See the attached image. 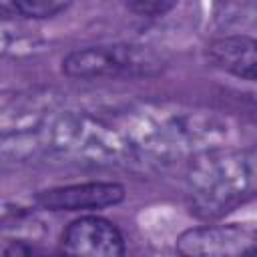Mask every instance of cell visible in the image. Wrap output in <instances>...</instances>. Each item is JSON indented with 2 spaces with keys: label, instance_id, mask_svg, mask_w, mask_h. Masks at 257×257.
I'll return each instance as SVG.
<instances>
[{
  "label": "cell",
  "instance_id": "1",
  "mask_svg": "<svg viewBox=\"0 0 257 257\" xmlns=\"http://www.w3.org/2000/svg\"><path fill=\"white\" fill-rule=\"evenodd\" d=\"M163 68L161 58L147 46L100 44L72 50L62 60L64 74L72 78L153 76Z\"/></svg>",
  "mask_w": 257,
  "mask_h": 257
},
{
  "label": "cell",
  "instance_id": "2",
  "mask_svg": "<svg viewBox=\"0 0 257 257\" xmlns=\"http://www.w3.org/2000/svg\"><path fill=\"white\" fill-rule=\"evenodd\" d=\"M255 245L257 235L251 227L229 223L187 229L175 247L181 257H245Z\"/></svg>",
  "mask_w": 257,
  "mask_h": 257
},
{
  "label": "cell",
  "instance_id": "3",
  "mask_svg": "<svg viewBox=\"0 0 257 257\" xmlns=\"http://www.w3.org/2000/svg\"><path fill=\"white\" fill-rule=\"evenodd\" d=\"M60 251L62 257H122L124 241L114 223L86 215L66 227Z\"/></svg>",
  "mask_w": 257,
  "mask_h": 257
},
{
  "label": "cell",
  "instance_id": "4",
  "mask_svg": "<svg viewBox=\"0 0 257 257\" xmlns=\"http://www.w3.org/2000/svg\"><path fill=\"white\" fill-rule=\"evenodd\" d=\"M126 191L118 183H78L42 191L36 201L48 211H94L118 205Z\"/></svg>",
  "mask_w": 257,
  "mask_h": 257
},
{
  "label": "cell",
  "instance_id": "5",
  "mask_svg": "<svg viewBox=\"0 0 257 257\" xmlns=\"http://www.w3.org/2000/svg\"><path fill=\"white\" fill-rule=\"evenodd\" d=\"M207 56L219 70L257 82V38L243 34L221 36L207 46Z\"/></svg>",
  "mask_w": 257,
  "mask_h": 257
},
{
  "label": "cell",
  "instance_id": "6",
  "mask_svg": "<svg viewBox=\"0 0 257 257\" xmlns=\"http://www.w3.org/2000/svg\"><path fill=\"white\" fill-rule=\"evenodd\" d=\"M12 6L16 12L28 18H50L68 8L66 2H58V0H20L14 2Z\"/></svg>",
  "mask_w": 257,
  "mask_h": 257
},
{
  "label": "cell",
  "instance_id": "7",
  "mask_svg": "<svg viewBox=\"0 0 257 257\" xmlns=\"http://www.w3.org/2000/svg\"><path fill=\"white\" fill-rule=\"evenodd\" d=\"M126 6L139 16H163L171 8H175L173 2H165V0H137V2H128Z\"/></svg>",
  "mask_w": 257,
  "mask_h": 257
},
{
  "label": "cell",
  "instance_id": "8",
  "mask_svg": "<svg viewBox=\"0 0 257 257\" xmlns=\"http://www.w3.org/2000/svg\"><path fill=\"white\" fill-rule=\"evenodd\" d=\"M245 257H257V245H255V247H253L249 253H245Z\"/></svg>",
  "mask_w": 257,
  "mask_h": 257
}]
</instances>
